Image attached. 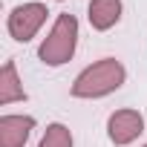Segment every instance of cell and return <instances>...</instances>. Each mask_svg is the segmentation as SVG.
<instances>
[{
    "label": "cell",
    "instance_id": "obj_8",
    "mask_svg": "<svg viewBox=\"0 0 147 147\" xmlns=\"http://www.w3.org/2000/svg\"><path fill=\"white\" fill-rule=\"evenodd\" d=\"M38 147H72V133H69V127L61 124V121L49 124Z\"/></svg>",
    "mask_w": 147,
    "mask_h": 147
},
{
    "label": "cell",
    "instance_id": "obj_3",
    "mask_svg": "<svg viewBox=\"0 0 147 147\" xmlns=\"http://www.w3.org/2000/svg\"><path fill=\"white\" fill-rule=\"evenodd\" d=\"M46 6L43 3H20V6H15L12 12H9V20H6V29H9V35L15 38V40H20V43H26V40H32L38 32H40V26L46 23Z\"/></svg>",
    "mask_w": 147,
    "mask_h": 147
},
{
    "label": "cell",
    "instance_id": "obj_7",
    "mask_svg": "<svg viewBox=\"0 0 147 147\" xmlns=\"http://www.w3.org/2000/svg\"><path fill=\"white\" fill-rule=\"evenodd\" d=\"M15 101H26V90L18 75L15 61H6L0 69V104H15Z\"/></svg>",
    "mask_w": 147,
    "mask_h": 147
},
{
    "label": "cell",
    "instance_id": "obj_9",
    "mask_svg": "<svg viewBox=\"0 0 147 147\" xmlns=\"http://www.w3.org/2000/svg\"><path fill=\"white\" fill-rule=\"evenodd\" d=\"M144 147H147V144H144Z\"/></svg>",
    "mask_w": 147,
    "mask_h": 147
},
{
    "label": "cell",
    "instance_id": "obj_1",
    "mask_svg": "<svg viewBox=\"0 0 147 147\" xmlns=\"http://www.w3.org/2000/svg\"><path fill=\"white\" fill-rule=\"evenodd\" d=\"M127 78V69L115 58H101L84 72H78V78L72 81V95L75 98H104L115 92Z\"/></svg>",
    "mask_w": 147,
    "mask_h": 147
},
{
    "label": "cell",
    "instance_id": "obj_2",
    "mask_svg": "<svg viewBox=\"0 0 147 147\" xmlns=\"http://www.w3.org/2000/svg\"><path fill=\"white\" fill-rule=\"evenodd\" d=\"M75 49H78V20H75V15H58L49 35L43 38V43L38 49V58L46 66H61L75 55Z\"/></svg>",
    "mask_w": 147,
    "mask_h": 147
},
{
    "label": "cell",
    "instance_id": "obj_5",
    "mask_svg": "<svg viewBox=\"0 0 147 147\" xmlns=\"http://www.w3.org/2000/svg\"><path fill=\"white\" fill-rule=\"evenodd\" d=\"M32 130H35L32 115H15V113L0 115V147H23Z\"/></svg>",
    "mask_w": 147,
    "mask_h": 147
},
{
    "label": "cell",
    "instance_id": "obj_4",
    "mask_svg": "<svg viewBox=\"0 0 147 147\" xmlns=\"http://www.w3.org/2000/svg\"><path fill=\"white\" fill-rule=\"evenodd\" d=\"M141 133H144V115L138 110H115L107 118V136L115 147L133 144Z\"/></svg>",
    "mask_w": 147,
    "mask_h": 147
},
{
    "label": "cell",
    "instance_id": "obj_6",
    "mask_svg": "<svg viewBox=\"0 0 147 147\" xmlns=\"http://www.w3.org/2000/svg\"><path fill=\"white\" fill-rule=\"evenodd\" d=\"M90 26L95 32H107L121 20V0H90V9H87Z\"/></svg>",
    "mask_w": 147,
    "mask_h": 147
}]
</instances>
